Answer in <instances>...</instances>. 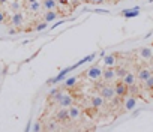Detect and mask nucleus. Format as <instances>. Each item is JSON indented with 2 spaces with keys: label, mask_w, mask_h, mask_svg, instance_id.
<instances>
[{
  "label": "nucleus",
  "mask_w": 153,
  "mask_h": 132,
  "mask_svg": "<svg viewBox=\"0 0 153 132\" xmlns=\"http://www.w3.org/2000/svg\"><path fill=\"white\" fill-rule=\"evenodd\" d=\"M140 8L137 6V8H131V9H123L122 12H120V15L122 17H125V18H135V17H138L140 15Z\"/></svg>",
  "instance_id": "ddd939ff"
},
{
  "label": "nucleus",
  "mask_w": 153,
  "mask_h": 132,
  "mask_svg": "<svg viewBox=\"0 0 153 132\" xmlns=\"http://www.w3.org/2000/svg\"><path fill=\"white\" fill-rule=\"evenodd\" d=\"M135 80H137L135 74H134V72H129V71H128V74L122 78V81H123L128 87H129V86H132V84H135Z\"/></svg>",
  "instance_id": "dca6fc26"
},
{
  "label": "nucleus",
  "mask_w": 153,
  "mask_h": 132,
  "mask_svg": "<svg viewBox=\"0 0 153 132\" xmlns=\"http://www.w3.org/2000/svg\"><path fill=\"white\" fill-rule=\"evenodd\" d=\"M71 71H72V66H69V68H65L63 71H60V72H59V75H57V77L51 78V80L48 81V84H57V83L63 81V80H65V77H66V74H69Z\"/></svg>",
  "instance_id": "1a4fd4ad"
},
{
  "label": "nucleus",
  "mask_w": 153,
  "mask_h": 132,
  "mask_svg": "<svg viewBox=\"0 0 153 132\" xmlns=\"http://www.w3.org/2000/svg\"><path fill=\"white\" fill-rule=\"evenodd\" d=\"M99 95L105 101H111L116 96V89L111 84H102V87H99Z\"/></svg>",
  "instance_id": "f257e3e1"
},
{
  "label": "nucleus",
  "mask_w": 153,
  "mask_h": 132,
  "mask_svg": "<svg viewBox=\"0 0 153 132\" xmlns=\"http://www.w3.org/2000/svg\"><path fill=\"white\" fill-rule=\"evenodd\" d=\"M57 18H59V12H57L56 9L47 11V12L44 14V21H47V23H53V21H56Z\"/></svg>",
  "instance_id": "4468645a"
},
{
  "label": "nucleus",
  "mask_w": 153,
  "mask_h": 132,
  "mask_svg": "<svg viewBox=\"0 0 153 132\" xmlns=\"http://www.w3.org/2000/svg\"><path fill=\"white\" fill-rule=\"evenodd\" d=\"M95 57H96V54H90V56H87V57L81 59L80 62H76L75 65H72V71H74V69H76V68H80L81 65H84V63H87V62H92V60H93Z\"/></svg>",
  "instance_id": "a211bd4d"
},
{
  "label": "nucleus",
  "mask_w": 153,
  "mask_h": 132,
  "mask_svg": "<svg viewBox=\"0 0 153 132\" xmlns=\"http://www.w3.org/2000/svg\"><path fill=\"white\" fill-rule=\"evenodd\" d=\"M59 92H60V89H53V90H50V93H48V98H50V99H53V98H54V96H56Z\"/></svg>",
  "instance_id": "393cba45"
},
{
  "label": "nucleus",
  "mask_w": 153,
  "mask_h": 132,
  "mask_svg": "<svg viewBox=\"0 0 153 132\" xmlns=\"http://www.w3.org/2000/svg\"><path fill=\"white\" fill-rule=\"evenodd\" d=\"M126 74H128V69H126V68H123V66H117V68H116V75H117L120 80H122Z\"/></svg>",
  "instance_id": "412c9836"
},
{
  "label": "nucleus",
  "mask_w": 153,
  "mask_h": 132,
  "mask_svg": "<svg viewBox=\"0 0 153 132\" xmlns=\"http://www.w3.org/2000/svg\"><path fill=\"white\" fill-rule=\"evenodd\" d=\"M116 63H117V56L116 54L104 56V65L105 66H116Z\"/></svg>",
  "instance_id": "f3484780"
},
{
  "label": "nucleus",
  "mask_w": 153,
  "mask_h": 132,
  "mask_svg": "<svg viewBox=\"0 0 153 132\" xmlns=\"http://www.w3.org/2000/svg\"><path fill=\"white\" fill-rule=\"evenodd\" d=\"M105 2H107V0H90V3H93V5H102Z\"/></svg>",
  "instance_id": "cd10ccee"
},
{
  "label": "nucleus",
  "mask_w": 153,
  "mask_h": 132,
  "mask_svg": "<svg viewBox=\"0 0 153 132\" xmlns=\"http://www.w3.org/2000/svg\"><path fill=\"white\" fill-rule=\"evenodd\" d=\"M90 104H92V107H93V108H96V110H98V108H102V107L105 105V99L98 93V95H93V96L90 98Z\"/></svg>",
  "instance_id": "9b49d317"
},
{
  "label": "nucleus",
  "mask_w": 153,
  "mask_h": 132,
  "mask_svg": "<svg viewBox=\"0 0 153 132\" xmlns=\"http://www.w3.org/2000/svg\"><path fill=\"white\" fill-rule=\"evenodd\" d=\"M2 23H5V14L0 12V24H2Z\"/></svg>",
  "instance_id": "c756f323"
},
{
  "label": "nucleus",
  "mask_w": 153,
  "mask_h": 132,
  "mask_svg": "<svg viewBox=\"0 0 153 132\" xmlns=\"http://www.w3.org/2000/svg\"><path fill=\"white\" fill-rule=\"evenodd\" d=\"M47 129H50V131H56V129H57V125H56L54 122H51V123L47 126Z\"/></svg>",
  "instance_id": "bb28decb"
},
{
  "label": "nucleus",
  "mask_w": 153,
  "mask_h": 132,
  "mask_svg": "<svg viewBox=\"0 0 153 132\" xmlns=\"http://www.w3.org/2000/svg\"><path fill=\"white\" fill-rule=\"evenodd\" d=\"M76 81H78V78H76V77H71V78H68L66 81H63V87L71 89V87H74V86L76 84Z\"/></svg>",
  "instance_id": "aec40b11"
},
{
  "label": "nucleus",
  "mask_w": 153,
  "mask_h": 132,
  "mask_svg": "<svg viewBox=\"0 0 153 132\" xmlns=\"http://www.w3.org/2000/svg\"><path fill=\"white\" fill-rule=\"evenodd\" d=\"M47 27H48V23H47V21H42V23H38L35 29H36L38 32H42V30H45Z\"/></svg>",
  "instance_id": "b1692460"
},
{
  "label": "nucleus",
  "mask_w": 153,
  "mask_h": 132,
  "mask_svg": "<svg viewBox=\"0 0 153 132\" xmlns=\"http://www.w3.org/2000/svg\"><path fill=\"white\" fill-rule=\"evenodd\" d=\"M23 21H24V15L20 11L18 12H14V15H12V26L20 27V26H23Z\"/></svg>",
  "instance_id": "2eb2a0df"
},
{
  "label": "nucleus",
  "mask_w": 153,
  "mask_h": 132,
  "mask_svg": "<svg viewBox=\"0 0 153 132\" xmlns=\"http://www.w3.org/2000/svg\"><path fill=\"white\" fill-rule=\"evenodd\" d=\"M72 104H74V98H72L71 95H68V93H63V95H62V98H60V101L57 102V105H59L60 108H62V107L69 108Z\"/></svg>",
  "instance_id": "9d476101"
},
{
  "label": "nucleus",
  "mask_w": 153,
  "mask_h": 132,
  "mask_svg": "<svg viewBox=\"0 0 153 132\" xmlns=\"http://www.w3.org/2000/svg\"><path fill=\"white\" fill-rule=\"evenodd\" d=\"M41 129H42V125H41L39 122H36L35 126H33V131H41Z\"/></svg>",
  "instance_id": "c85d7f7f"
},
{
  "label": "nucleus",
  "mask_w": 153,
  "mask_h": 132,
  "mask_svg": "<svg viewBox=\"0 0 153 132\" xmlns=\"http://www.w3.org/2000/svg\"><path fill=\"white\" fill-rule=\"evenodd\" d=\"M56 117H57L59 122H63V123H65V122H72V120H71V116H69V110L65 108V107H62V110L57 111Z\"/></svg>",
  "instance_id": "f8f14e48"
},
{
  "label": "nucleus",
  "mask_w": 153,
  "mask_h": 132,
  "mask_svg": "<svg viewBox=\"0 0 153 132\" xmlns=\"http://www.w3.org/2000/svg\"><path fill=\"white\" fill-rule=\"evenodd\" d=\"M114 89H116V96H119V98H122V99H123L126 95H129V87H128L122 80L114 84Z\"/></svg>",
  "instance_id": "20e7f679"
},
{
  "label": "nucleus",
  "mask_w": 153,
  "mask_h": 132,
  "mask_svg": "<svg viewBox=\"0 0 153 132\" xmlns=\"http://www.w3.org/2000/svg\"><path fill=\"white\" fill-rule=\"evenodd\" d=\"M150 68H152V71H153V59H152V65H150Z\"/></svg>",
  "instance_id": "7c9ffc66"
},
{
  "label": "nucleus",
  "mask_w": 153,
  "mask_h": 132,
  "mask_svg": "<svg viewBox=\"0 0 153 132\" xmlns=\"http://www.w3.org/2000/svg\"><path fill=\"white\" fill-rule=\"evenodd\" d=\"M11 8H12V9H14V11H15V12H18V9H20V8H21V5H20V3H18V2H14V3H12V5H11Z\"/></svg>",
  "instance_id": "a878e982"
},
{
  "label": "nucleus",
  "mask_w": 153,
  "mask_h": 132,
  "mask_svg": "<svg viewBox=\"0 0 153 132\" xmlns=\"http://www.w3.org/2000/svg\"><path fill=\"white\" fill-rule=\"evenodd\" d=\"M33 2H36V0H29V3H33Z\"/></svg>",
  "instance_id": "2f4dec72"
},
{
  "label": "nucleus",
  "mask_w": 153,
  "mask_h": 132,
  "mask_svg": "<svg viewBox=\"0 0 153 132\" xmlns=\"http://www.w3.org/2000/svg\"><path fill=\"white\" fill-rule=\"evenodd\" d=\"M42 6L47 9V11H51V9H56L57 8V0H44Z\"/></svg>",
  "instance_id": "6ab92c4d"
},
{
  "label": "nucleus",
  "mask_w": 153,
  "mask_h": 132,
  "mask_svg": "<svg viewBox=\"0 0 153 132\" xmlns=\"http://www.w3.org/2000/svg\"><path fill=\"white\" fill-rule=\"evenodd\" d=\"M116 78H117V75H116V68L114 66H105V69L102 71V80L105 83H111Z\"/></svg>",
  "instance_id": "7ed1b4c3"
},
{
  "label": "nucleus",
  "mask_w": 153,
  "mask_h": 132,
  "mask_svg": "<svg viewBox=\"0 0 153 132\" xmlns=\"http://www.w3.org/2000/svg\"><path fill=\"white\" fill-rule=\"evenodd\" d=\"M29 9L33 11V12H38L41 9V3L39 2H33V3H29Z\"/></svg>",
  "instance_id": "4be33fe9"
},
{
  "label": "nucleus",
  "mask_w": 153,
  "mask_h": 132,
  "mask_svg": "<svg viewBox=\"0 0 153 132\" xmlns=\"http://www.w3.org/2000/svg\"><path fill=\"white\" fill-rule=\"evenodd\" d=\"M150 90H152V93H153V87H152V89H150Z\"/></svg>",
  "instance_id": "473e14b6"
},
{
  "label": "nucleus",
  "mask_w": 153,
  "mask_h": 132,
  "mask_svg": "<svg viewBox=\"0 0 153 132\" xmlns=\"http://www.w3.org/2000/svg\"><path fill=\"white\" fill-rule=\"evenodd\" d=\"M102 68H99L98 65H95V66H92V68H89L86 72H84V75L89 78V80H93V81H98L99 78H102Z\"/></svg>",
  "instance_id": "f03ea898"
},
{
  "label": "nucleus",
  "mask_w": 153,
  "mask_h": 132,
  "mask_svg": "<svg viewBox=\"0 0 153 132\" xmlns=\"http://www.w3.org/2000/svg\"><path fill=\"white\" fill-rule=\"evenodd\" d=\"M69 116H71V120L72 122H76V120H80L81 119V116H83V110L80 108V107H76V105H71L69 108Z\"/></svg>",
  "instance_id": "423d86ee"
},
{
  "label": "nucleus",
  "mask_w": 153,
  "mask_h": 132,
  "mask_svg": "<svg viewBox=\"0 0 153 132\" xmlns=\"http://www.w3.org/2000/svg\"><path fill=\"white\" fill-rule=\"evenodd\" d=\"M150 75H153V71H152V68H149V66H146V68H141L140 71H138V74H137V78H138V81H141V83H144Z\"/></svg>",
  "instance_id": "0eeeda50"
},
{
  "label": "nucleus",
  "mask_w": 153,
  "mask_h": 132,
  "mask_svg": "<svg viewBox=\"0 0 153 132\" xmlns=\"http://www.w3.org/2000/svg\"><path fill=\"white\" fill-rule=\"evenodd\" d=\"M138 54H140V57L143 59V60H152L153 59V48L152 47H143V48H140L138 50Z\"/></svg>",
  "instance_id": "6e6552de"
},
{
  "label": "nucleus",
  "mask_w": 153,
  "mask_h": 132,
  "mask_svg": "<svg viewBox=\"0 0 153 132\" xmlns=\"http://www.w3.org/2000/svg\"><path fill=\"white\" fill-rule=\"evenodd\" d=\"M137 107V96L134 95H126L123 98V110L125 111H131Z\"/></svg>",
  "instance_id": "39448f33"
},
{
  "label": "nucleus",
  "mask_w": 153,
  "mask_h": 132,
  "mask_svg": "<svg viewBox=\"0 0 153 132\" xmlns=\"http://www.w3.org/2000/svg\"><path fill=\"white\" fill-rule=\"evenodd\" d=\"M143 84H144V87H146L147 90H150V89L153 87V75H150V77H149V78L143 83Z\"/></svg>",
  "instance_id": "5701e85b"
}]
</instances>
